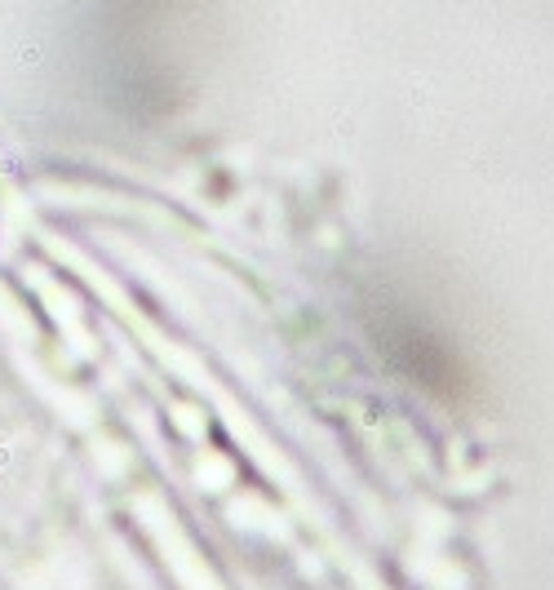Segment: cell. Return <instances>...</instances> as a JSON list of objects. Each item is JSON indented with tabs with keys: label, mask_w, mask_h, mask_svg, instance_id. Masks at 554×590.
I'll return each mask as SVG.
<instances>
[{
	"label": "cell",
	"mask_w": 554,
	"mask_h": 590,
	"mask_svg": "<svg viewBox=\"0 0 554 590\" xmlns=\"http://www.w3.org/2000/svg\"><path fill=\"white\" fill-rule=\"evenodd\" d=\"M381 346L395 351V364L412 382H426V386L444 391V395H457L462 373H457L453 355H448L426 329H417L412 320H399V324H390V329H381Z\"/></svg>",
	"instance_id": "obj_1"
}]
</instances>
